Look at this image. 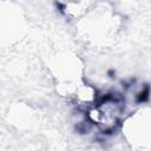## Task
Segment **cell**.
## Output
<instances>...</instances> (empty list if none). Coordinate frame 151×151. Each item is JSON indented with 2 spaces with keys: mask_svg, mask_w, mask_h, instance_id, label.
I'll return each mask as SVG.
<instances>
[{
  "mask_svg": "<svg viewBox=\"0 0 151 151\" xmlns=\"http://www.w3.org/2000/svg\"><path fill=\"white\" fill-rule=\"evenodd\" d=\"M125 104L124 99L117 94H105L93 103L87 110V120L103 133H111L118 129L123 122Z\"/></svg>",
  "mask_w": 151,
  "mask_h": 151,
  "instance_id": "cell-1",
  "label": "cell"
}]
</instances>
